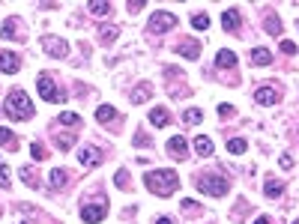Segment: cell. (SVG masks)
I'll list each match as a JSON object with an SVG mask.
<instances>
[{
	"mask_svg": "<svg viewBox=\"0 0 299 224\" xmlns=\"http://www.w3.org/2000/svg\"><path fill=\"white\" fill-rule=\"evenodd\" d=\"M195 185L204 192V195H209V197H221V195H228V179L224 176H218V173H201V176H195Z\"/></svg>",
	"mask_w": 299,
	"mask_h": 224,
	"instance_id": "3",
	"label": "cell"
},
{
	"mask_svg": "<svg viewBox=\"0 0 299 224\" xmlns=\"http://www.w3.org/2000/svg\"><path fill=\"white\" fill-rule=\"evenodd\" d=\"M150 96H153V87H150V84L144 81V84H138V87H135V93H132V102H135V105H144Z\"/></svg>",
	"mask_w": 299,
	"mask_h": 224,
	"instance_id": "17",
	"label": "cell"
},
{
	"mask_svg": "<svg viewBox=\"0 0 299 224\" xmlns=\"http://www.w3.org/2000/svg\"><path fill=\"white\" fill-rule=\"evenodd\" d=\"M281 51H284V54H296L299 48H296V45H293L290 39H284V42H281Z\"/></svg>",
	"mask_w": 299,
	"mask_h": 224,
	"instance_id": "37",
	"label": "cell"
},
{
	"mask_svg": "<svg viewBox=\"0 0 299 224\" xmlns=\"http://www.w3.org/2000/svg\"><path fill=\"white\" fill-rule=\"evenodd\" d=\"M0 189H9V168L0 162Z\"/></svg>",
	"mask_w": 299,
	"mask_h": 224,
	"instance_id": "32",
	"label": "cell"
},
{
	"mask_svg": "<svg viewBox=\"0 0 299 224\" xmlns=\"http://www.w3.org/2000/svg\"><path fill=\"white\" fill-rule=\"evenodd\" d=\"M245 146H248V143H245L242 138H234V140L228 143V149H231V153H234V156H239V153H245Z\"/></svg>",
	"mask_w": 299,
	"mask_h": 224,
	"instance_id": "30",
	"label": "cell"
},
{
	"mask_svg": "<svg viewBox=\"0 0 299 224\" xmlns=\"http://www.w3.org/2000/svg\"><path fill=\"white\" fill-rule=\"evenodd\" d=\"M129 9H132V12H141V9H144V0H132Z\"/></svg>",
	"mask_w": 299,
	"mask_h": 224,
	"instance_id": "39",
	"label": "cell"
},
{
	"mask_svg": "<svg viewBox=\"0 0 299 224\" xmlns=\"http://www.w3.org/2000/svg\"><path fill=\"white\" fill-rule=\"evenodd\" d=\"M201 120H204V114H201L198 108H189V111L182 114V123H185V126H198Z\"/></svg>",
	"mask_w": 299,
	"mask_h": 224,
	"instance_id": "23",
	"label": "cell"
},
{
	"mask_svg": "<svg viewBox=\"0 0 299 224\" xmlns=\"http://www.w3.org/2000/svg\"><path fill=\"white\" fill-rule=\"evenodd\" d=\"M264 189H267V195H269V197H278V195L284 192V182H281V179H267Z\"/></svg>",
	"mask_w": 299,
	"mask_h": 224,
	"instance_id": "24",
	"label": "cell"
},
{
	"mask_svg": "<svg viewBox=\"0 0 299 224\" xmlns=\"http://www.w3.org/2000/svg\"><path fill=\"white\" fill-rule=\"evenodd\" d=\"M3 108H6V117H12V120H30L33 117V105H30L24 90H12Z\"/></svg>",
	"mask_w": 299,
	"mask_h": 224,
	"instance_id": "2",
	"label": "cell"
},
{
	"mask_svg": "<svg viewBox=\"0 0 299 224\" xmlns=\"http://www.w3.org/2000/svg\"><path fill=\"white\" fill-rule=\"evenodd\" d=\"M36 87H39V96H42L45 102H66L63 93H60V87L48 78V75H39V84H36Z\"/></svg>",
	"mask_w": 299,
	"mask_h": 224,
	"instance_id": "5",
	"label": "cell"
},
{
	"mask_svg": "<svg viewBox=\"0 0 299 224\" xmlns=\"http://www.w3.org/2000/svg\"><path fill=\"white\" fill-rule=\"evenodd\" d=\"M156 224H174V221H171L168 215H159V218H156Z\"/></svg>",
	"mask_w": 299,
	"mask_h": 224,
	"instance_id": "40",
	"label": "cell"
},
{
	"mask_svg": "<svg viewBox=\"0 0 299 224\" xmlns=\"http://www.w3.org/2000/svg\"><path fill=\"white\" fill-rule=\"evenodd\" d=\"M281 168H293V156H290V153L281 156Z\"/></svg>",
	"mask_w": 299,
	"mask_h": 224,
	"instance_id": "38",
	"label": "cell"
},
{
	"mask_svg": "<svg viewBox=\"0 0 299 224\" xmlns=\"http://www.w3.org/2000/svg\"><path fill=\"white\" fill-rule=\"evenodd\" d=\"M30 153H33V159H36V162L48 159V153H45V146H42V143H30Z\"/></svg>",
	"mask_w": 299,
	"mask_h": 224,
	"instance_id": "31",
	"label": "cell"
},
{
	"mask_svg": "<svg viewBox=\"0 0 299 224\" xmlns=\"http://www.w3.org/2000/svg\"><path fill=\"white\" fill-rule=\"evenodd\" d=\"M42 48H45V54H51V57H66V54H69V45H66L63 39H57V36H42Z\"/></svg>",
	"mask_w": 299,
	"mask_h": 224,
	"instance_id": "6",
	"label": "cell"
},
{
	"mask_svg": "<svg viewBox=\"0 0 299 224\" xmlns=\"http://www.w3.org/2000/svg\"><path fill=\"white\" fill-rule=\"evenodd\" d=\"M177 54L185 57V60H198V57H201V45L192 42V39H182V42L177 45Z\"/></svg>",
	"mask_w": 299,
	"mask_h": 224,
	"instance_id": "12",
	"label": "cell"
},
{
	"mask_svg": "<svg viewBox=\"0 0 299 224\" xmlns=\"http://www.w3.org/2000/svg\"><path fill=\"white\" fill-rule=\"evenodd\" d=\"M78 162L84 168H96V165H102V153H99L96 146H84L81 153H78Z\"/></svg>",
	"mask_w": 299,
	"mask_h": 224,
	"instance_id": "11",
	"label": "cell"
},
{
	"mask_svg": "<svg viewBox=\"0 0 299 224\" xmlns=\"http://www.w3.org/2000/svg\"><path fill=\"white\" fill-rule=\"evenodd\" d=\"M117 36H120V27H105V30H99V39H102L105 45H108V42H114Z\"/></svg>",
	"mask_w": 299,
	"mask_h": 224,
	"instance_id": "26",
	"label": "cell"
},
{
	"mask_svg": "<svg viewBox=\"0 0 299 224\" xmlns=\"http://www.w3.org/2000/svg\"><path fill=\"white\" fill-rule=\"evenodd\" d=\"M251 63H254V66H267V63H272V54H269L267 48H254V51H251Z\"/></svg>",
	"mask_w": 299,
	"mask_h": 224,
	"instance_id": "18",
	"label": "cell"
},
{
	"mask_svg": "<svg viewBox=\"0 0 299 224\" xmlns=\"http://www.w3.org/2000/svg\"><path fill=\"white\" fill-rule=\"evenodd\" d=\"M18 66H21L18 54H12V51H0V72L15 75V72H18Z\"/></svg>",
	"mask_w": 299,
	"mask_h": 224,
	"instance_id": "10",
	"label": "cell"
},
{
	"mask_svg": "<svg viewBox=\"0 0 299 224\" xmlns=\"http://www.w3.org/2000/svg\"><path fill=\"white\" fill-rule=\"evenodd\" d=\"M90 12L96 18H105V15H111V3H105V0H90Z\"/></svg>",
	"mask_w": 299,
	"mask_h": 224,
	"instance_id": "20",
	"label": "cell"
},
{
	"mask_svg": "<svg viewBox=\"0 0 299 224\" xmlns=\"http://www.w3.org/2000/svg\"><path fill=\"white\" fill-rule=\"evenodd\" d=\"M144 185H147L153 195L168 197V195H174V192L179 189V176H177L174 170H147V173H144Z\"/></svg>",
	"mask_w": 299,
	"mask_h": 224,
	"instance_id": "1",
	"label": "cell"
},
{
	"mask_svg": "<svg viewBox=\"0 0 299 224\" xmlns=\"http://www.w3.org/2000/svg\"><path fill=\"white\" fill-rule=\"evenodd\" d=\"M174 27H177V15H174V12L159 9V12L150 15V30H153V33H168V30H174Z\"/></svg>",
	"mask_w": 299,
	"mask_h": 224,
	"instance_id": "4",
	"label": "cell"
},
{
	"mask_svg": "<svg viewBox=\"0 0 299 224\" xmlns=\"http://www.w3.org/2000/svg\"><path fill=\"white\" fill-rule=\"evenodd\" d=\"M267 30H269L272 36H281V21H278V15H267Z\"/></svg>",
	"mask_w": 299,
	"mask_h": 224,
	"instance_id": "28",
	"label": "cell"
},
{
	"mask_svg": "<svg viewBox=\"0 0 299 224\" xmlns=\"http://www.w3.org/2000/svg\"><path fill=\"white\" fill-rule=\"evenodd\" d=\"M105 212H108V203L102 200V203H90V206H84V209H81V218H84L87 224H96V221L105 218Z\"/></svg>",
	"mask_w": 299,
	"mask_h": 224,
	"instance_id": "7",
	"label": "cell"
},
{
	"mask_svg": "<svg viewBox=\"0 0 299 224\" xmlns=\"http://www.w3.org/2000/svg\"><path fill=\"white\" fill-rule=\"evenodd\" d=\"M293 224H299V221H293Z\"/></svg>",
	"mask_w": 299,
	"mask_h": 224,
	"instance_id": "42",
	"label": "cell"
},
{
	"mask_svg": "<svg viewBox=\"0 0 299 224\" xmlns=\"http://www.w3.org/2000/svg\"><path fill=\"white\" fill-rule=\"evenodd\" d=\"M150 123H153L156 129H165L171 123V114H168L165 108H153V111H150Z\"/></svg>",
	"mask_w": 299,
	"mask_h": 224,
	"instance_id": "15",
	"label": "cell"
},
{
	"mask_svg": "<svg viewBox=\"0 0 299 224\" xmlns=\"http://www.w3.org/2000/svg\"><path fill=\"white\" fill-rule=\"evenodd\" d=\"M114 182L120 185V189H129V173H126V170H120V173L114 176Z\"/></svg>",
	"mask_w": 299,
	"mask_h": 224,
	"instance_id": "35",
	"label": "cell"
},
{
	"mask_svg": "<svg viewBox=\"0 0 299 224\" xmlns=\"http://www.w3.org/2000/svg\"><path fill=\"white\" fill-rule=\"evenodd\" d=\"M57 123H60V126H66V129H75V126L81 123V117H78V114H72V111H66V114H60V117H57Z\"/></svg>",
	"mask_w": 299,
	"mask_h": 224,
	"instance_id": "22",
	"label": "cell"
},
{
	"mask_svg": "<svg viewBox=\"0 0 299 224\" xmlns=\"http://www.w3.org/2000/svg\"><path fill=\"white\" fill-rule=\"evenodd\" d=\"M96 120H99V123H108V120H117V111L111 108V105H99V108H96Z\"/></svg>",
	"mask_w": 299,
	"mask_h": 224,
	"instance_id": "19",
	"label": "cell"
},
{
	"mask_svg": "<svg viewBox=\"0 0 299 224\" xmlns=\"http://www.w3.org/2000/svg\"><path fill=\"white\" fill-rule=\"evenodd\" d=\"M215 66H218V69H234V66H237V54L228 51V48H221V51L215 54Z\"/></svg>",
	"mask_w": 299,
	"mask_h": 224,
	"instance_id": "14",
	"label": "cell"
},
{
	"mask_svg": "<svg viewBox=\"0 0 299 224\" xmlns=\"http://www.w3.org/2000/svg\"><path fill=\"white\" fill-rule=\"evenodd\" d=\"M168 153L174 156V159H185V156H189V143H185V138L182 135H174L171 140H168Z\"/></svg>",
	"mask_w": 299,
	"mask_h": 224,
	"instance_id": "8",
	"label": "cell"
},
{
	"mask_svg": "<svg viewBox=\"0 0 299 224\" xmlns=\"http://www.w3.org/2000/svg\"><path fill=\"white\" fill-rule=\"evenodd\" d=\"M192 24H195L198 30H207V27H209V15H207V12H195V15H192Z\"/></svg>",
	"mask_w": 299,
	"mask_h": 224,
	"instance_id": "27",
	"label": "cell"
},
{
	"mask_svg": "<svg viewBox=\"0 0 299 224\" xmlns=\"http://www.w3.org/2000/svg\"><path fill=\"white\" fill-rule=\"evenodd\" d=\"M21 179H24V185L36 189V173H33V168H30V165H27V168H21Z\"/></svg>",
	"mask_w": 299,
	"mask_h": 224,
	"instance_id": "29",
	"label": "cell"
},
{
	"mask_svg": "<svg viewBox=\"0 0 299 224\" xmlns=\"http://www.w3.org/2000/svg\"><path fill=\"white\" fill-rule=\"evenodd\" d=\"M48 182L54 185V189H63V185H66V170H63V168H54V170L48 173Z\"/></svg>",
	"mask_w": 299,
	"mask_h": 224,
	"instance_id": "21",
	"label": "cell"
},
{
	"mask_svg": "<svg viewBox=\"0 0 299 224\" xmlns=\"http://www.w3.org/2000/svg\"><path fill=\"white\" fill-rule=\"evenodd\" d=\"M15 24H18V21L12 18V21H9V24L3 27V39H15V36H18V33H15Z\"/></svg>",
	"mask_w": 299,
	"mask_h": 224,
	"instance_id": "34",
	"label": "cell"
},
{
	"mask_svg": "<svg viewBox=\"0 0 299 224\" xmlns=\"http://www.w3.org/2000/svg\"><path fill=\"white\" fill-rule=\"evenodd\" d=\"M218 117H234V105H218Z\"/></svg>",
	"mask_w": 299,
	"mask_h": 224,
	"instance_id": "36",
	"label": "cell"
},
{
	"mask_svg": "<svg viewBox=\"0 0 299 224\" xmlns=\"http://www.w3.org/2000/svg\"><path fill=\"white\" fill-rule=\"evenodd\" d=\"M192 146H195V153H198V156H204V159H209V156H212V149H215V146H212V140H209V138H204V135H201V138H195V143H192Z\"/></svg>",
	"mask_w": 299,
	"mask_h": 224,
	"instance_id": "16",
	"label": "cell"
},
{
	"mask_svg": "<svg viewBox=\"0 0 299 224\" xmlns=\"http://www.w3.org/2000/svg\"><path fill=\"white\" fill-rule=\"evenodd\" d=\"M57 143H60V149H72L75 146V138L72 135H57Z\"/></svg>",
	"mask_w": 299,
	"mask_h": 224,
	"instance_id": "33",
	"label": "cell"
},
{
	"mask_svg": "<svg viewBox=\"0 0 299 224\" xmlns=\"http://www.w3.org/2000/svg\"><path fill=\"white\" fill-rule=\"evenodd\" d=\"M254 99H257V105H275L278 99H281V90L272 84V87H260L257 93H254Z\"/></svg>",
	"mask_w": 299,
	"mask_h": 224,
	"instance_id": "9",
	"label": "cell"
},
{
	"mask_svg": "<svg viewBox=\"0 0 299 224\" xmlns=\"http://www.w3.org/2000/svg\"><path fill=\"white\" fill-rule=\"evenodd\" d=\"M221 27L228 30V33H234V30L239 27V9H237V6H231L228 12H221Z\"/></svg>",
	"mask_w": 299,
	"mask_h": 224,
	"instance_id": "13",
	"label": "cell"
},
{
	"mask_svg": "<svg viewBox=\"0 0 299 224\" xmlns=\"http://www.w3.org/2000/svg\"><path fill=\"white\" fill-rule=\"evenodd\" d=\"M0 146H9V149H18V140L9 129H0Z\"/></svg>",
	"mask_w": 299,
	"mask_h": 224,
	"instance_id": "25",
	"label": "cell"
},
{
	"mask_svg": "<svg viewBox=\"0 0 299 224\" xmlns=\"http://www.w3.org/2000/svg\"><path fill=\"white\" fill-rule=\"evenodd\" d=\"M254 224H269V221H267V218H257V221H254Z\"/></svg>",
	"mask_w": 299,
	"mask_h": 224,
	"instance_id": "41",
	"label": "cell"
}]
</instances>
